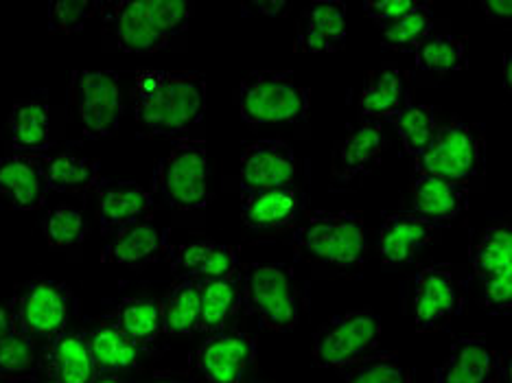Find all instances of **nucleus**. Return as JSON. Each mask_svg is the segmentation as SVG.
Segmentation results:
<instances>
[{"label": "nucleus", "instance_id": "nucleus-1", "mask_svg": "<svg viewBox=\"0 0 512 383\" xmlns=\"http://www.w3.org/2000/svg\"><path fill=\"white\" fill-rule=\"evenodd\" d=\"M138 132L145 136H182L200 125L206 112V77L193 71L145 68L130 88Z\"/></svg>", "mask_w": 512, "mask_h": 383}, {"label": "nucleus", "instance_id": "nucleus-2", "mask_svg": "<svg viewBox=\"0 0 512 383\" xmlns=\"http://www.w3.org/2000/svg\"><path fill=\"white\" fill-rule=\"evenodd\" d=\"M101 27L108 46L123 53H158L189 29L191 0H116L101 3Z\"/></svg>", "mask_w": 512, "mask_h": 383}, {"label": "nucleus", "instance_id": "nucleus-3", "mask_svg": "<svg viewBox=\"0 0 512 383\" xmlns=\"http://www.w3.org/2000/svg\"><path fill=\"white\" fill-rule=\"evenodd\" d=\"M294 246L331 268L353 270L368 254L366 222L353 211H313L294 230Z\"/></svg>", "mask_w": 512, "mask_h": 383}, {"label": "nucleus", "instance_id": "nucleus-4", "mask_svg": "<svg viewBox=\"0 0 512 383\" xmlns=\"http://www.w3.org/2000/svg\"><path fill=\"white\" fill-rule=\"evenodd\" d=\"M241 311L267 331L287 333L302 316L300 289L285 265L250 263L241 270Z\"/></svg>", "mask_w": 512, "mask_h": 383}, {"label": "nucleus", "instance_id": "nucleus-5", "mask_svg": "<svg viewBox=\"0 0 512 383\" xmlns=\"http://www.w3.org/2000/svg\"><path fill=\"white\" fill-rule=\"evenodd\" d=\"M237 103L248 125H296L307 119L311 90L292 71H254L239 84Z\"/></svg>", "mask_w": 512, "mask_h": 383}, {"label": "nucleus", "instance_id": "nucleus-6", "mask_svg": "<svg viewBox=\"0 0 512 383\" xmlns=\"http://www.w3.org/2000/svg\"><path fill=\"white\" fill-rule=\"evenodd\" d=\"M156 189L169 208L200 211L213 200L208 147L200 138H178L156 171Z\"/></svg>", "mask_w": 512, "mask_h": 383}, {"label": "nucleus", "instance_id": "nucleus-7", "mask_svg": "<svg viewBox=\"0 0 512 383\" xmlns=\"http://www.w3.org/2000/svg\"><path fill=\"white\" fill-rule=\"evenodd\" d=\"M381 320L372 309H353L327 320L313 335L311 359L318 368H351L379 353Z\"/></svg>", "mask_w": 512, "mask_h": 383}, {"label": "nucleus", "instance_id": "nucleus-8", "mask_svg": "<svg viewBox=\"0 0 512 383\" xmlns=\"http://www.w3.org/2000/svg\"><path fill=\"white\" fill-rule=\"evenodd\" d=\"M418 176L471 184L484 167V141L471 125L451 121L438 130L421 156L414 158Z\"/></svg>", "mask_w": 512, "mask_h": 383}, {"label": "nucleus", "instance_id": "nucleus-9", "mask_svg": "<svg viewBox=\"0 0 512 383\" xmlns=\"http://www.w3.org/2000/svg\"><path fill=\"white\" fill-rule=\"evenodd\" d=\"M20 329L38 342H53L71 324L77 311L73 289L55 278L36 276L11 300Z\"/></svg>", "mask_w": 512, "mask_h": 383}, {"label": "nucleus", "instance_id": "nucleus-10", "mask_svg": "<svg viewBox=\"0 0 512 383\" xmlns=\"http://www.w3.org/2000/svg\"><path fill=\"white\" fill-rule=\"evenodd\" d=\"M71 108L88 138H108L123 119L121 77L114 71L79 68L71 75Z\"/></svg>", "mask_w": 512, "mask_h": 383}, {"label": "nucleus", "instance_id": "nucleus-11", "mask_svg": "<svg viewBox=\"0 0 512 383\" xmlns=\"http://www.w3.org/2000/svg\"><path fill=\"white\" fill-rule=\"evenodd\" d=\"M473 272L482 289V305L504 316L512 309V228L506 222L488 226L475 243Z\"/></svg>", "mask_w": 512, "mask_h": 383}, {"label": "nucleus", "instance_id": "nucleus-12", "mask_svg": "<svg viewBox=\"0 0 512 383\" xmlns=\"http://www.w3.org/2000/svg\"><path fill=\"white\" fill-rule=\"evenodd\" d=\"M462 300V285L453 265L442 263L423 268L412 283L414 327L421 333L442 329L458 316Z\"/></svg>", "mask_w": 512, "mask_h": 383}, {"label": "nucleus", "instance_id": "nucleus-13", "mask_svg": "<svg viewBox=\"0 0 512 383\" xmlns=\"http://www.w3.org/2000/svg\"><path fill=\"white\" fill-rule=\"evenodd\" d=\"M256 362V340L250 333L224 327L197 348L195 364L206 383H243Z\"/></svg>", "mask_w": 512, "mask_h": 383}, {"label": "nucleus", "instance_id": "nucleus-14", "mask_svg": "<svg viewBox=\"0 0 512 383\" xmlns=\"http://www.w3.org/2000/svg\"><path fill=\"white\" fill-rule=\"evenodd\" d=\"M298 160L294 149L283 141H256L243 149L239 162L241 193L294 187Z\"/></svg>", "mask_w": 512, "mask_h": 383}, {"label": "nucleus", "instance_id": "nucleus-15", "mask_svg": "<svg viewBox=\"0 0 512 383\" xmlns=\"http://www.w3.org/2000/svg\"><path fill=\"white\" fill-rule=\"evenodd\" d=\"M506 377V355L497 353L482 335L460 338L434 368V383H499Z\"/></svg>", "mask_w": 512, "mask_h": 383}, {"label": "nucleus", "instance_id": "nucleus-16", "mask_svg": "<svg viewBox=\"0 0 512 383\" xmlns=\"http://www.w3.org/2000/svg\"><path fill=\"white\" fill-rule=\"evenodd\" d=\"M438 235V224L416 215L412 211H403L383 219L379 228V257L383 268L397 270L410 265L418 252L425 250Z\"/></svg>", "mask_w": 512, "mask_h": 383}, {"label": "nucleus", "instance_id": "nucleus-17", "mask_svg": "<svg viewBox=\"0 0 512 383\" xmlns=\"http://www.w3.org/2000/svg\"><path fill=\"white\" fill-rule=\"evenodd\" d=\"M42 156L11 154L0 158V204L11 211H38L49 197Z\"/></svg>", "mask_w": 512, "mask_h": 383}, {"label": "nucleus", "instance_id": "nucleus-18", "mask_svg": "<svg viewBox=\"0 0 512 383\" xmlns=\"http://www.w3.org/2000/svg\"><path fill=\"white\" fill-rule=\"evenodd\" d=\"M171 274L182 281H208V278H224L239 272V252L228 243L213 239H197L169 248Z\"/></svg>", "mask_w": 512, "mask_h": 383}, {"label": "nucleus", "instance_id": "nucleus-19", "mask_svg": "<svg viewBox=\"0 0 512 383\" xmlns=\"http://www.w3.org/2000/svg\"><path fill=\"white\" fill-rule=\"evenodd\" d=\"M97 219L103 235L132 226L151 213L154 195L138 182L123 180H99L97 182Z\"/></svg>", "mask_w": 512, "mask_h": 383}, {"label": "nucleus", "instance_id": "nucleus-20", "mask_svg": "<svg viewBox=\"0 0 512 383\" xmlns=\"http://www.w3.org/2000/svg\"><path fill=\"white\" fill-rule=\"evenodd\" d=\"M346 5L316 0L300 14L294 49L300 53H335L346 42Z\"/></svg>", "mask_w": 512, "mask_h": 383}, {"label": "nucleus", "instance_id": "nucleus-21", "mask_svg": "<svg viewBox=\"0 0 512 383\" xmlns=\"http://www.w3.org/2000/svg\"><path fill=\"white\" fill-rule=\"evenodd\" d=\"M305 197L296 187L241 193V219L252 232H276L298 222Z\"/></svg>", "mask_w": 512, "mask_h": 383}, {"label": "nucleus", "instance_id": "nucleus-22", "mask_svg": "<svg viewBox=\"0 0 512 383\" xmlns=\"http://www.w3.org/2000/svg\"><path fill=\"white\" fill-rule=\"evenodd\" d=\"M388 149V138L379 121H362L344 136L335 152L333 173L340 182H351L375 169Z\"/></svg>", "mask_w": 512, "mask_h": 383}, {"label": "nucleus", "instance_id": "nucleus-23", "mask_svg": "<svg viewBox=\"0 0 512 383\" xmlns=\"http://www.w3.org/2000/svg\"><path fill=\"white\" fill-rule=\"evenodd\" d=\"M40 366L55 383H92L97 377L86 333L77 329H66L46 344Z\"/></svg>", "mask_w": 512, "mask_h": 383}, {"label": "nucleus", "instance_id": "nucleus-24", "mask_svg": "<svg viewBox=\"0 0 512 383\" xmlns=\"http://www.w3.org/2000/svg\"><path fill=\"white\" fill-rule=\"evenodd\" d=\"M169 254L167 235L147 219L116 232L112 241L101 250V261L127 268H143L162 261Z\"/></svg>", "mask_w": 512, "mask_h": 383}, {"label": "nucleus", "instance_id": "nucleus-25", "mask_svg": "<svg viewBox=\"0 0 512 383\" xmlns=\"http://www.w3.org/2000/svg\"><path fill=\"white\" fill-rule=\"evenodd\" d=\"M405 106L407 79L399 66L383 64L368 73L357 99V110L364 121H388Z\"/></svg>", "mask_w": 512, "mask_h": 383}, {"label": "nucleus", "instance_id": "nucleus-26", "mask_svg": "<svg viewBox=\"0 0 512 383\" xmlns=\"http://www.w3.org/2000/svg\"><path fill=\"white\" fill-rule=\"evenodd\" d=\"M469 195V184L438 180L432 176H416L412 184L410 211L440 226L467 211Z\"/></svg>", "mask_w": 512, "mask_h": 383}, {"label": "nucleus", "instance_id": "nucleus-27", "mask_svg": "<svg viewBox=\"0 0 512 383\" xmlns=\"http://www.w3.org/2000/svg\"><path fill=\"white\" fill-rule=\"evenodd\" d=\"M86 338L97 373L127 375L141 364V348L121 331L114 316L97 322Z\"/></svg>", "mask_w": 512, "mask_h": 383}, {"label": "nucleus", "instance_id": "nucleus-28", "mask_svg": "<svg viewBox=\"0 0 512 383\" xmlns=\"http://www.w3.org/2000/svg\"><path fill=\"white\" fill-rule=\"evenodd\" d=\"M9 145L14 154L38 156L51 147V110L49 103L38 97H27L14 103L9 112Z\"/></svg>", "mask_w": 512, "mask_h": 383}, {"label": "nucleus", "instance_id": "nucleus-29", "mask_svg": "<svg viewBox=\"0 0 512 383\" xmlns=\"http://www.w3.org/2000/svg\"><path fill=\"white\" fill-rule=\"evenodd\" d=\"M241 313V270L224 276L200 281V327L197 333H215L228 327L232 318Z\"/></svg>", "mask_w": 512, "mask_h": 383}, {"label": "nucleus", "instance_id": "nucleus-30", "mask_svg": "<svg viewBox=\"0 0 512 383\" xmlns=\"http://www.w3.org/2000/svg\"><path fill=\"white\" fill-rule=\"evenodd\" d=\"M162 329L176 338H189L200 327V283L182 278L160 300Z\"/></svg>", "mask_w": 512, "mask_h": 383}, {"label": "nucleus", "instance_id": "nucleus-31", "mask_svg": "<svg viewBox=\"0 0 512 383\" xmlns=\"http://www.w3.org/2000/svg\"><path fill=\"white\" fill-rule=\"evenodd\" d=\"M44 178L51 191L57 193H84L97 187L101 180V167L97 160L77 154L42 156Z\"/></svg>", "mask_w": 512, "mask_h": 383}, {"label": "nucleus", "instance_id": "nucleus-32", "mask_svg": "<svg viewBox=\"0 0 512 383\" xmlns=\"http://www.w3.org/2000/svg\"><path fill=\"white\" fill-rule=\"evenodd\" d=\"M114 320L141 351L158 342L160 335L165 333V329H162L160 303L149 296L123 298L121 305L114 311Z\"/></svg>", "mask_w": 512, "mask_h": 383}, {"label": "nucleus", "instance_id": "nucleus-33", "mask_svg": "<svg viewBox=\"0 0 512 383\" xmlns=\"http://www.w3.org/2000/svg\"><path fill=\"white\" fill-rule=\"evenodd\" d=\"M388 121L397 130L403 149L412 158L425 152L438 130L436 108L427 106V103H407L403 110L390 116Z\"/></svg>", "mask_w": 512, "mask_h": 383}, {"label": "nucleus", "instance_id": "nucleus-34", "mask_svg": "<svg viewBox=\"0 0 512 383\" xmlns=\"http://www.w3.org/2000/svg\"><path fill=\"white\" fill-rule=\"evenodd\" d=\"M40 362L38 340H33L22 329H16L5 340H0V381L18 383L36 379Z\"/></svg>", "mask_w": 512, "mask_h": 383}, {"label": "nucleus", "instance_id": "nucleus-35", "mask_svg": "<svg viewBox=\"0 0 512 383\" xmlns=\"http://www.w3.org/2000/svg\"><path fill=\"white\" fill-rule=\"evenodd\" d=\"M414 60L421 71L434 75L467 71V44L456 36H449V33H438V36H429L418 46L414 51Z\"/></svg>", "mask_w": 512, "mask_h": 383}, {"label": "nucleus", "instance_id": "nucleus-36", "mask_svg": "<svg viewBox=\"0 0 512 383\" xmlns=\"http://www.w3.org/2000/svg\"><path fill=\"white\" fill-rule=\"evenodd\" d=\"M434 29V11L429 3H421L410 14H405L392 25L383 27L381 36L390 49L397 51H416L429 36H432Z\"/></svg>", "mask_w": 512, "mask_h": 383}, {"label": "nucleus", "instance_id": "nucleus-37", "mask_svg": "<svg viewBox=\"0 0 512 383\" xmlns=\"http://www.w3.org/2000/svg\"><path fill=\"white\" fill-rule=\"evenodd\" d=\"M42 232L44 239L55 250H68L79 246L81 241L88 237V224L84 213L75 206L60 204L53 211H49L42 219Z\"/></svg>", "mask_w": 512, "mask_h": 383}, {"label": "nucleus", "instance_id": "nucleus-38", "mask_svg": "<svg viewBox=\"0 0 512 383\" xmlns=\"http://www.w3.org/2000/svg\"><path fill=\"white\" fill-rule=\"evenodd\" d=\"M346 383H410V377L397 357L375 353L351 368Z\"/></svg>", "mask_w": 512, "mask_h": 383}, {"label": "nucleus", "instance_id": "nucleus-39", "mask_svg": "<svg viewBox=\"0 0 512 383\" xmlns=\"http://www.w3.org/2000/svg\"><path fill=\"white\" fill-rule=\"evenodd\" d=\"M101 3L95 0H57L49 5L51 33H79L86 22L97 14Z\"/></svg>", "mask_w": 512, "mask_h": 383}, {"label": "nucleus", "instance_id": "nucleus-40", "mask_svg": "<svg viewBox=\"0 0 512 383\" xmlns=\"http://www.w3.org/2000/svg\"><path fill=\"white\" fill-rule=\"evenodd\" d=\"M418 5H421V0H368V3H364V11L370 20H375L383 29L405 14H410Z\"/></svg>", "mask_w": 512, "mask_h": 383}, {"label": "nucleus", "instance_id": "nucleus-41", "mask_svg": "<svg viewBox=\"0 0 512 383\" xmlns=\"http://www.w3.org/2000/svg\"><path fill=\"white\" fill-rule=\"evenodd\" d=\"M480 9L484 11L486 20H491V22H510V18H512L510 0H482Z\"/></svg>", "mask_w": 512, "mask_h": 383}, {"label": "nucleus", "instance_id": "nucleus-42", "mask_svg": "<svg viewBox=\"0 0 512 383\" xmlns=\"http://www.w3.org/2000/svg\"><path fill=\"white\" fill-rule=\"evenodd\" d=\"M16 329H20V324L16 320L14 305L0 300V340H5L7 335H11Z\"/></svg>", "mask_w": 512, "mask_h": 383}, {"label": "nucleus", "instance_id": "nucleus-43", "mask_svg": "<svg viewBox=\"0 0 512 383\" xmlns=\"http://www.w3.org/2000/svg\"><path fill=\"white\" fill-rule=\"evenodd\" d=\"M250 7L263 16H281L289 9V3L287 0H263V3H252Z\"/></svg>", "mask_w": 512, "mask_h": 383}, {"label": "nucleus", "instance_id": "nucleus-44", "mask_svg": "<svg viewBox=\"0 0 512 383\" xmlns=\"http://www.w3.org/2000/svg\"><path fill=\"white\" fill-rule=\"evenodd\" d=\"M92 383H127L125 375H110V373H97Z\"/></svg>", "mask_w": 512, "mask_h": 383}, {"label": "nucleus", "instance_id": "nucleus-45", "mask_svg": "<svg viewBox=\"0 0 512 383\" xmlns=\"http://www.w3.org/2000/svg\"><path fill=\"white\" fill-rule=\"evenodd\" d=\"M510 75H512V60H510V53H506V55H504V88H506L508 92H510V88H512Z\"/></svg>", "mask_w": 512, "mask_h": 383}, {"label": "nucleus", "instance_id": "nucleus-46", "mask_svg": "<svg viewBox=\"0 0 512 383\" xmlns=\"http://www.w3.org/2000/svg\"><path fill=\"white\" fill-rule=\"evenodd\" d=\"M147 383H182V381L176 379V377H169V375H160V377H154V379L147 381Z\"/></svg>", "mask_w": 512, "mask_h": 383}, {"label": "nucleus", "instance_id": "nucleus-47", "mask_svg": "<svg viewBox=\"0 0 512 383\" xmlns=\"http://www.w3.org/2000/svg\"><path fill=\"white\" fill-rule=\"evenodd\" d=\"M36 383H55V381H51V379H42V381H36Z\"/></svg>", "mask_w": 512, "mask_h": 383}]
</instances>
